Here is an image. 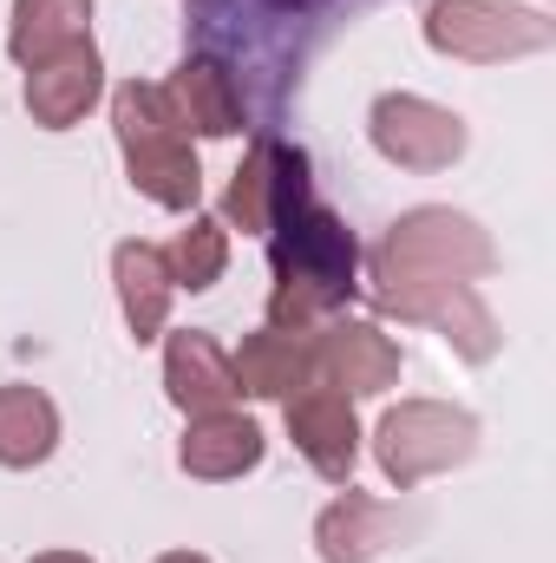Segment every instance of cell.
Masks as SVG:
<instances>
[{"mask_svg":"<svg viewBox=\"0 0 556 563\" xmlns=\"http://www.w3.org/2000/svg\"><path fill=\"white\" fill-rule=\"evenodd\" d=\"M269 256H276V295H269V328L288 334H308L321 314H334L347 295H354V269H360V250L347 236V223L314 203V197H294L269 223Z\"/></svg>","mask_w":556,"mask_h":563,"instance_id":"obj_1","label":"cell"},{"mask_svg":"<svg viewBox=\"0 0 556 563\" xmlns=\"http://www.w3.org/2000/svg\"><path fill=\"white\" fill-rule=\"evenodd\" d=\"M112 125H119V144H125V170L151 203L164 210H197V190H203V170H197V151H190V132L177 125L164 86H119L112 92Z\"/></svg>","mask_w":556,"mask_h":563,"instance_id":"obj_2","label":"cell"},{"mask_svg":"<svg viewBox=\"0 0 556 563\" xmlns=\"http://www.w3.org/2000/svg\"><path fill=\"white\" fill-rule=\"evenodd\" d=\"M374 452H380V472H387L400 492H413V485L452 472V465H465V459L478 452V420H471L465 407L400 400V407L380 420V432H374Z\"/></svg>","mask_w":556,"mask_h":563,"instance_id":"obj_3","label":"cell"},{"mask_svg":"<svg viewBox=\"0 0 556 563\" xmlns=\"http://www.w3.org/2000/svg\"><path fill=\"white\" fill-rule=\"evenodd\" d=\"M374 269H387V276L478 282V276L498 269V250H491V236H485L471 217H458V210H407V217L380 236Z\"/></svg>","mask_w":556,"mask_h":563,"instance_id":"obj_4","label":"cell"},{"mask_svg":"<svg viewBox=\"0 0 556 563\" xmlns=\"http://www.w3.org/2000/svg\"><path fill=\"white\" fill-rule=\"evenodd\" d=\"M425 40L445 59H471V66H498V59H524L544 53L556 26L531 7H504V0H432L425 7Z\"/></svg>","mask_w":556,"mask_h":563,"instance_id":"obj_5","label":"cell"},{"mask_svg":"<svg viewBox=\"0 0 556 563\" xmlns=\"http://www.w3.org/2000/svg\"><path fill=\"white\" fill-rule=\"evenodd\" d=\"M374 295L400 321H432L465 361H491L498 341H504L498 321H491V308L478 301V288L458 276H387V269H374Z\"/></svg>","mask_w":556,"mask_h":563,"instance_id":"obj_6","label":"cell"},{"mask_svg":"<svg viewBox=\"0 0 556 563\" xmlns=\"http://www.w3.org/2000/svg\"><path fill=\"white\" fill-rule=\"evenodd\" d=\"M367 132L380 144V157H393L400 170H445L465 157V119L419 99V92H387L374 99V119Z\"/></svg>","mask_w":556,"mask_h":563,"instance_id":"obj_7","label":"cell"},{"mask_svg":"<svg viewBox=\"0 0 556 563\" xmlns=\"http://www.w3.org/2000/svg\"><path fill=\"white\" fill-rule=\"evenodd\" d=\"M288 439L301 445V459L347 485L354 478V459H360V420H354V400L327 380H308L301 394H288Z\"/></svg>","mask_w":556,"mask_h":563,"instance_id":"obj_8","label":"cell"},{"mask_svg":"<svg viewBox=\"0 0 556 563\" xmlns=\"http://www.w3.org/2000/svg\"><path fill=\"white\" fill-rule=\"evenodd\" d=\"M294 197H308V157L288 151V144H276V139H263V144H249V157H243L236 177H230L223 223L269 236V223H276Z\"/></svg>","mask_w":556,"mask_h":563,"instance_id":"obj_9","label":"cell"},{"mask_svg":"<svg viewBox=\"0 0 556 563\" xmlns=\"http://www.w3.org/2000/svg\"><path fill=\"white\" fill-rule=\"evenodd\" d=\"M99 92H105V59H99L92 40H79V46H66V53L26 66V112H33V125H46V132L79 125Z\"/></svg>","mask_w":556,"mask_h":563,"instance_id":"obj_10","label":"cell"},{"mask_svg":"<svg viewBox=\"0 0 556 563\" xmlns=\"http://www.w3.org/2000/svg\"><path fill=\"white\" fill-rule=\"evenodd\" d=\"M314 380L341 387L347 400L354 394H387L400 380V347L374 321H334L314 341Z\"/></svg>","mask_w":556,"mask_h":563,"instance_id":"obj_11","label":"cell"},{"mask_svg":"<svg viewBox=\"0 0 556 563\" xmlns=\"http://www.w3.org/2000/svg\"><path fill=\"white\" fill-rule=\"evenodd\" d=\"M407 531H413V518H400L393 505H380V498H367V492H354V485L314 518L321 563H374L380 551H393Z\"/></svg>","mask_w":556,"mask_h":563,"instance_id":"obj_12","label":"cell"},{"mask_svg":"<svg viewBox=\"0 0 556 563\" xmlns=\"http://www.w3.org/2000/svg\"><path fill=\"white\" fill-rule=\"evenodd\" d=\"M164 387H170V400L197 420V413H223V407H236V367H230V354L210 341V334H197V328H184V334H170L164 341Z\"/></svg>","mask_w":556,"mask_h":563,"instance_id":"obj_13","label":"cell"},{"mask_svg":"<svg viewBox=\"0 0 556 563\" xmlns=\"http://www.w3.org/2000/svg\"><path fill=\"white\" fill-rule=\"evenodd\" d=\"M164 99H170L177 125L197 132V139H236L243 132V92H236V79L216 59H184L170 73Z\"/></svg>","mask_w":556,"mask_h":563,"instance_id":"obj_14","label":"cell"},{"mask_svg":"<svg viewBox=\"0 0 556 563\" xmlns=\"http://www.w3.org/2000/svg\"><path fill=\"white\" fill-rule=\"evenodd\" d=\"M230 367H236V387L249 400H288L314 380V341L288 334V328H263V334H243Z\"/></svg>","mask_w":556,"mask_h":563,"instance_id":"obj_15","label":"cell"},{"mask_svg":"<svg viewBox=\"0 0 556 563\" xmlns=\"http://www.w3.org/2000/svg\"><path fill=\"white\" fill-rule=\"evenodd\" d=\"M184 472L190 478H243L249 465H263V426L243 420L236 407H223V413H197L190 432H184Z\"/></svg>","mask_w":556,"mask_h":563,"instance_id":"obj_16","label":"cell"},{"mask_svg":"<svg viewBox=\"0 0 556 563\" xmlns=\"http://www.w3.org/2000/svg\"><path fill=\"white\" fill-rule=\"evenodd\" d=\"M79 40H92V0H13L7 46H13L20 66H40V59L79 46Z\"/></svg>","mask_w":556,"mask_h":563,"instance_id":"obj_17","label":"cell"},{"mask_svg":"<svg viewBox=\"0 0 556 563\" xmlns=\"http://www.w3.org/2000/svg\"><path fill=\"white\" fill-rule=\"evenodd\" d=\"M112 276H119V301H125V328L138 341L164 334V314H170V269H164V250L151 243H119L112 250Z\"/></svg>","mask_w":556,"mask_h":563,"instance_id":"obj_18","label":"cell"},{"mask_svg":"<svg viewBox=\"0 0 556 563\" xmlns=\"http://www.w3.org/2000/svg\"><path fill=\"white\" fill-rule=\"evenodd\" d=\"M53 445H59V407L40 387H0V465L26 472L53 459Z\"/></svg>","mask_w":556,"mask_h":563,"instance_id":"obj_19","label":"cell"},{"mask_svg":"<svg viewBox=\"0 0 556 563\" xmlns=\"http://www.w3.org/2000/svg\"><path fill=\"white\" fill-rule=\"evenodd\" d=\"M223 263H230V230L216 217H190V230L164 250L170 288H190V295H203L210 282L223 276Z\"/></svg>","mask_w":556,"mask_h":563,"instance_id":"obj_20","label":"cell"},{"mask_svg":"<svg viewBox=\"0 0 556 563\" xmlns=\"http://www.w3.org/2000/svg\"><path fill=\"white\" fill-rule=\"evenodd\" d=\"M33 563H92V558H79V551H46V558H33Z\"/></svg>","mask_w":556,"mask_h":563,"instance_id":"obj_21","label":"cell"},{"mask_svg":"<svg viewBox=\"0 0 556 563\" xmlns=\"http://www.w3.org/2000/svg\"><path fill=\"white\" fill-rule=\"evenodd\" d=\"M157 563H210V558H197V551H170V558H157Z\"/></svg>","mask_w":556,"mask_h":563,"instance_id":"obj_22","label":"cell"}]
</instances>
